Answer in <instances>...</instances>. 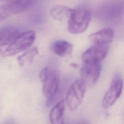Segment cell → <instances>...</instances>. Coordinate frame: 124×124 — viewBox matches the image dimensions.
Returning <instances> with one entry per match:
<instances>
[{"instance_id":"5b68a950","label":"cell","mask_w":124,"mask_h":124,"mask_svg":"<svg viewBox=\"0 0 124 124\" xmlns=\"http://www.w3.org/2000/svg\"><path fill=\"white\" fill-rule=\"evenodd\" d=\"M35 0H14L0 6V22L8 17L30 8Z\"/></svg>"},{"instance_id":"9a60e30c","label":"cell","mask_w":124,"mask_h":124,"mask_svg":"<svg viewBox=\"0 0 124 124\" xmlns=\"http://www.w3.org/2000/svg\"><path fill=\"white\" fill-rule=\"evenodd\" d=\"M38 54V51L36 47H34L31 49L26 51L17 58L19 66L24 67L30 64Z\"/></svg>"},{"instance_id":"ba28073f","label":"cell","mask_w":124,"mask_h":124,"mask_svg":"<svg viewBox=\"0 0 124 124\" xmlns=\"http://www.w3.org/2000/svg\"><path fill=\"white\" fill-rule=\"evenodd\" d=\"M108 50L107 44L94 43L83 53L81 59L83 62H100L106 56Z\"/></svg>"},{"instance_id":"2e32d148","label":"cell","mask_w":124,"mask_h":124,"mask_svg":"<svg viewBox=\"0 0 124 124\" xmlns=\"http://www.w3.org/2000/svg\"></svg>"},{"instance_id":"30bf717a","label":"cell","mask_w":124,"mask_h":124,"mask_svg":"<svg viewBox=\"0 0 124 124\" xmlns=\"http://www.w3.org/2000/svg\"><path fill=\"white\" fill-rule=\"evenodd\" d=\"M113 37V30L110 28H105L90 34L89 36V39L93 43L107 44L112 42Z\"/></svg>"},{"instance_id":"277c9868","label":"cell","mask_w":124,"mask_h":124,"mask_svg":"<svg viewBox=\"0 0 124 124\" xmlns=\"http://www.w3.org/2000/svg\"><path fill=\"white\" fill-rule=\"evenodd\" d=\"M86 85L81 80L75 81L68 89L65 98L66 103L69 109L76 110L81 104L85 93Z\"/></svg>"},{"instance_id":"3957f363","label":"cell","mask_w":124,"mask_h":124,"mask_svg":"<svg viewBox=\"0 0 124 124\" xmlns=\"http://www.w3.org/2000/svg\"><path fill=\"white\" fill-rule=\"evenodd\" d=\"M35 38V33L33 31L21 33L1 53V56L10 57L22 52L31 46Z\"/></svg>"},{"instance_id":"52a82bcc","label":"cell","mask_w":124,"mask_h":124,"mask_svg":"<svg viewBox=\"0 0 124 124\" xmlns=\"http://www.w3.org/2000/svg\"><path fill=\"white\" fill-rule=\"evenodd\" d=\"M123 91V81L120 79H114L106 92L102 102L104 108L112 106L120 97Z\"/></svg>"},{"instance_id":"6da1fadb","label":"cell","mask_w":124,"mask_h":124,"mask_svg":"<svg viewBox=\"0 0 124 124\" xmlns=\"http://www.w3.org/2000/svg\"><path fill=\"white\" fill-rule=\"evenodd\" d=\"M39 78L43 84V92L47 98L46 105L50 106L53 103L58 90L60 80L59 71L51 67L44 68L40 72Z\"/></svg>"},{"instance_id":"8992f818","label":"cell","mask_w":124,"mask_h":124,"mask_svg":"<svg viewBox=\"0 0 124 124\" xmlns=\"http://www.w3.org/2000/svg\"><path fill=\"white\" fill-rule=\"evenodd\" d=\"M100 62H84L80 70V77L85 85L92 87L96 83L101 70Z\"/></svg>"},{"instance_id":"8fae6325","label":"cell","mask_w":124,"mask_h":124,"mask_svg":"<svg viewBox=\"0 0 124 124\" xmlns=\"http://www.w3.org/2000/svg\"><path fill=\"white\" fill-rule=\"evenodd\" d=\"M51 49L56 55L64 57L70 55L73 50L72 45L64 40H57L52 45Z\"/></svg>"},{"instance_id":"4fadbf2b","label":"cell","mask_w":124,"mask_h":124,"mask_svg":"<svg viewBox=\"0 0 124 124\" xmlns=\"http://www.w3.org/2000/svg\"><path fill=\"white\" fill-rule=\"evenodd\" d=\"M65 109V104L63 100L59 102L50 112L49 118L52 124H62Z\"/></svg>"},{"instance_id":"7c38bea8","label":"cell","mask_w":124,"mask_h":124,"mask_svg":"<svg viewBox=\"0 0 124 124\" xmlns=\"http://www.w3.org/2000/svg\"><path fill=\"white\" fill-rule=\"evenodd\" d=\"M73 9L64 5H54L50 10V16L55 19L63 21L68 19Z\"/></svg>"},{"instance_id":"9c48e42d","label":"cell","mask_w":124,"mask_h":124,"mask_svg":"<svg viewBox=\"0 0 124 124\" xmlns=\"http://www.w3.org/2000/svg\"><path fill=\"white\" fill-rule=\"evenodd\" d=\"M21 33V30L15 26L1 27L0 28V46L10 44Z\"/></svg>"},{"instance_id":"e0dca14e","label":"cell","mask_w":124,"mask_h":124,"mask_svg":"<svg viewBox=\"0 0 124 124\" xmlns=\"http://www.w3.org/2000/svg\"></svg>"},{"instance_id":"5bb4252c","label":"cell","mask_w":124,"mask_h":124,"mask_svg":"<svg viewBox=\"0 0 124 124\" xmlns=\"http://www.w3.org/2000/svg\"><path fill=\"white\" fill-rule=\"evenodd\" d=\"M106 9H105V14L103 16L107 20H115L119 17L122 12V6L120 3L112 2L107 5Z\"/></svg>"},{"instance_id":"7a4b0ae2","label":"cell","mask_w":124,"mask_h":124,"mask_svg":"<svg viewBox=\"0 0 124 124\" xmlns=\"http://www.w3.org/2000/svg\"><path fill=\"white\" fill-rule=\"evenodd\" d=\"M91 20V12L86 6H79L73 10L68 18V31L74 34L84 32Z\"/></svg>"}]
</instances>
